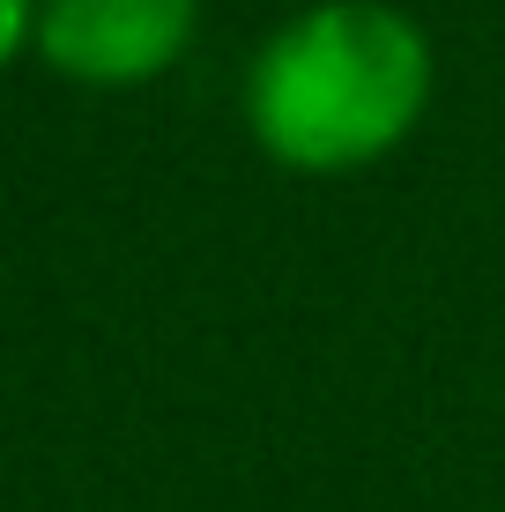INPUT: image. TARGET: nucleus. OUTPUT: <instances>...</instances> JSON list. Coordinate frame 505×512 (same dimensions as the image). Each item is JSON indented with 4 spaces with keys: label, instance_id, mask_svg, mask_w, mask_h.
I'll use <instances>...</instances> for the list:
<instances>
[{
    "label": "nucleus",
    "instance_id": "f257e3e1",
    "mask_svg": "<svg viewBox=\"0 0 505 512\" xmlns=\"http://www.w3.org/2000/svg\"><path fill=\"white\" fill-rule=\"evenodd\" d=\"M439 52L394 0H312L246 67V127L290 179H357L424 127Z\"/></svg>",
    "mask_w": 505,
    "mask_h": 512
},
{
    "label": "nucleus",
    "instance_id": "f03ea898",
    "mask_svg": "<svg viewBox=\"0 0 505 512\" xmlns=\"http://www.w3.org/2000/svg\"><path fill=\"white\" fill-rule=\"evenodd\" d=\"M201 0H38L30 52L75 90H149L194 52Z\"/></svg>",
    "mask_w": 505,
    "mask_h": 512
},
{
    "label": "nucleus",
    "instance_id": "7ed1b4c3",
    "mask_svg": "<svg viewBox=\"0 0 505 512\" xmlns=\"http://www.w3.org/2000/svg\"><path fill=\"white\" fill-rule=\"evenodd\" d=\"M30 15H38V0H0V75L30 52Z\"/></svg>",
    "mask_w": 505,
    "mask_h": 512
}]
</instances>
